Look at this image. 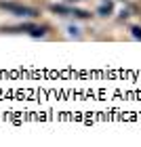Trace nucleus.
<instances>
[{
  "label": "nucleus",
  "instance_id": "39448f33",
  "mask_svg": "<svg viewBox=\"0 0 141 147\" xmlns=\"http://www.w3.org/2000/svg\"><path fill=\"white\" fill-rule=\"evenodd\" d=\"M68 4H74V2H82V0H65Z\"/></svg>",
  "mask_w": 141,
  "mask_h": 147
},
{
  "label": "nucleus",
  "instance_id": "7ed1b4c3",
  "mask_svg": "<svg viewBox=\"0 0 141 147\" xmlns=\"http://www.w3.org/2000/svg\"><path fill=\"white\" fill-rule=\"evenodd\" d=\"M112 11H114V2L112 0H103L101 6L97 9V15L99 17H107V15H112Z\"/></svg>",
  "mask_w": 141,
  "mask_h": 147
},
{
  "label": "nucleus",
  "instance_id": "f257e3e1",
  "mask_svg": "<svg viewBox=\"0 0 141 147\" xmlns=\"http://www.w3.org/2000/svg\"><path fill=\"white\" fill-rule=\"evenodd\" d=\"M51 11H53V13H59V15H63V17H80V19H86V17H89V13H86V11H78V9H72V6H61V4H53Z\"/></svg>",
  "mask_w": 141,
  "mask_h": 147
},
{
  "label": "nucleus",
  "instance_id": "f03ea898",
  "mask_svg": "<svg viewBox=\"0 0 141 147\" xmlns=\"http://www.w3.org/2000/svg\"><path fill=\"white\" fill-rule=\"evenodd\" d=\"M0 9L11 11L15 15H36L34 9H28V6H19V4H9V2H0Z\"/></svg>",
  "mask_w": 141,
  "mask_h": 147
},
{
  "label": "nucleus",
  "instance_id": "20e7f679",
  "mask_svg": "<svg viewBox=\"0 0 141 147\" xmlns=\"http://www.w3.org/2000/svg\"><path fill=\"white\" fill-rule=\"evenodd\" d=\"M131 32H133V38H137V40H141V28H131Z\"/></svg>",
  "mask_w": 141,
  "mask_h": 147
}]
</instances>
